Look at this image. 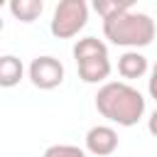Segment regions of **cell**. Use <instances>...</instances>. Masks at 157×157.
Listing matches in <instances>:
<instances>
[{
  "label": "cell",
  "instance_id": "cell-4",
  "mask_svg": "<svg viewBox=\"0 0 157 157\" xmlns=\"http://www.w3.org/2000/svg\"><path fill=\"white\" fill-rule=\"evenodd\" d=\"M86 22H88V5L83 0H61L54 7L49 29L56 39H71L86 27Z\"/></svg>",
  "mask_w": 157,
  "mask_h": 157
},
{
  "label": "cell",
  "instance_id": "cell-8",
  "mask_svg": "<svg viewBox=\"0 0 157 157\" xmlns=\"http://www.w3.org/2000/svg\"><path fill=\"white\" fill-rule=\"evenodd\" d=\"M25 66L20 61V56L15 54H5L0 56V88H12L22 81Z\"/></svg>",
  "mask_w": 157,
  "mask_h": 157
},
{
  "label": "cell",
  "instance_id": "cell-12",
  "mask_svg": "<svg viewBox=\"0 0 157 157\" xmlns=\"http://www.w3.org/2000/svg\"><path fill=\"white\" fill-rule=\"evenodd\" d=\"M147 91H150V96L157 101V61H155V66H152V71H150V81H147Z\"/></svg>",
  "mask_w": 157,
  "mask_h": 157
},
{
  "label": "cell",
  "instance_id": "cell-13",
  "mask_svg": "<svg viewBox=\"0 0 157 157\" xmlns=\"http://www.w3.org/2000/svg\"><path fill=\"white\" fill-rule=\"evenodd\" d=\"M147 130H150V132H152V135L157 137V110H155V113L150 115V120H147Z\"/></svg>",
  "mask_w": 157,
  "mask_h": 157
},
{
  "label": "cell",
  "instance_id": "cell-5",
  "mask_svg": "<svg viewBox=\"0 0 157 157\" xmlns=\"http://www.w3.org/2000/svg\"><path fill=\"white\" fill-rule=\"evenodd\" d=\"M29 81L42 91H52L64 81V64L54 56H37L29 64Z\"/></svg>",
  "mask_w": 157,
  "mask_h": 157
},
{
  "label": "cell",
  "instance_id": "cell-11",
  "mask_svg": "<svg viewBox=\"0 0 157 157\" xmlns=\"http://www.w3.org/2000/svg\"><path fill=\"white\" fill-rule=\"evenodd\" d=\"M42 157H86V152L76 145H52L44 150Z\"/></svg>",
  "mask_w": 157,
  "mask_h": 157
},
{
  "label": "cell",
  "instance_id": "cell-3",
  "mask_svg": "<svg viewBox=\"0 0 157 157\" xmlns=\"http://www.w3.org/2000/svg\"><path fill=\"white\" fill-rule=\"evenodd\" d=\"M74 59L78 69V78L83 83H101L110 76L108 47L98 37H83L74 44Z\"/></svg>",
  "mask_w": 157,
  "mask_h": 157
},
{
  "label": "cell",
  "instance_id": "cell-14",
  "mask_svg": "<svg viewBox=\"0 0 157 157\" xmlns=\"http://www.w3.org/2000/svg\"><path fill=\"white\" fill-rule=\"evenodd\" d=\"M2 7H5V0H0V10H2Z\"/></svg>",
  "mask_w": 157,
  "mask_h": 157
},
{
  "label": "cell",
  "instance_id": "cell-10",
  "mask_svg": "<svg viewBox=\"0 0 157 157\" xmlns=\"http://www.w3.org/2000/svg\"><path fill=\"white\" fill-rule=\"evenodd\" d=\"M93 10H96L103 20H108V17L118 15V12L130 10V2H118V0H96V2H93Z\"/></svg>",
  "mask_w": 157,
  "mask_h": 157
},
{
  "label": "cell",
  "instance_id": "cell-9",
  "mask_svg": "<svg viewBox=\"0 0 157 157\" xmlns=\"http://www.w3.org/2000/svg\"><path fill=\"white\" fill-rule=\"evenodd\" d=\"M7 7H10V12H12L15 20L29 25V22H34V20L42 15L44 2H42V0H10Z\"/></svg>",
  "mask_w": 157,
  "mask_h": 157
},
{
  "label": "cell",
  "instance_id": "cell-1",
  "mask_svg": "<svg viewBox=\"0 0 157 157\" xmlns=\"http://www.w3.org/2000/svg\"><path fill=\"white\" fill-rule=\"evenodd\" d=\"M96 110L115 125L132 128L145 115V98L130 83L108 81L96 93Z\"/></svg>",
  "mask_w": 157,
  "mask_h": 157
},
{
  "label": "cell",
  "instance_id": "cell-15",
  "mask_svg": "<svg viewBox=\"0 0 157 157\" xmlns=\"http://www.w3.org/2000/svg\"><path fill=\"white\" fill-rule=\"evenodd\" d=\"M0 32H2V17H0Z\"/></svg>",
  "mask_w": 157,
  "mask_h": 157
},
{
  "label": "cell",
  "instance_id": "cell-6",
  "mask_svg": "<svg viewBox=\"0 0 157 157\" xmlns=\"http://www.w3.org/2000/svg\"><path fill=\"white\" fill-rule=\"evenodd\" d=\"M86 150L96 157H108L118 150V132L110 125H93L86 132Z\"/></svg>",
  "mask_w": 157,
  "mask_h": 157
},
{
  "label": "cell",
  "instance_id": "cell-7",
  "mask_svg": "<svg viewBox=\"0 0 157 157\" xmlns=\"http://www.w3.org/2000/svg\"><path fill=\"white\" fill-rule=\"evenodd\" d=\"M118 74L123 78H140V76H145L147 74V56L135 52V49L120 54L118 56Z\"/></svg>",
  "mask_w": 157,
  "mask_h": 157
},
{
  "label": "cell",
  "instance_id": "cell-2",
  "mask_svg": "<svg viewBox=\"0 0 157 157\" xmlns=\"http://www.w3.org/2000/svg\"><path fill=\"white\" fill-rule=\"evenodd\" d=\"M103 34L115 47H130L137 52V47L152 44L157 34V25L147 12H135L132 7L125 12H118L108 20H103Z\"/></svg>",
  "mask_w": 157,
  "mask_h": 157
}]
</instances>
